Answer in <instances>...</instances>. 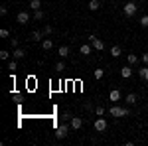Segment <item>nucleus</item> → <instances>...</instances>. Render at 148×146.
<instances>
[{
    "label": "nucleus",
    "mask_w": 148,
    "mask_h": 146,
    "mask_svg": "<svg viewBox=\"0 0 148 146\" xmlns=\"http://www.w3.org/2000/svg\"><path fill=\"white\" fill-rule=\"evenodd\" d=\"M16 20H18V24H22V26H24V24H28L30 20H32V16H30V14H28L26 10H22V12H18Z\"/></svg>",
    "instance_id": "nucleus-4"
},
{
    "label": "nucleus",
    "mask_w": 148,
    "mask_h": 146,
    "mask_svg": "<svg viewBox=\"0 0 148 146\" xmlns=\"http://www.w3.org/2000/svg\"><path fill=\"white\" fill-rule=\"evenodd\" d=\"M142 61H144V63L148 65V51H146V53H142Z\"/></svg>",
    "instance_id": "nucleus-33"
},
{
    "label": "nucleus",
    "mask_w": 148,
    "mask_h": 146,
    "mask_svg": "<svg viewBox=\"0 0 148 146\" xmlns=\"http://www.w3.org/2000/svg\"><path fill=\"white\" fill-rule=\"evenodd\" d=\"M109 114H111V117H116V119H121V117H128L130 111H128L126 107H119V105H114V107L109 109Z\"/></svg>",
    "instance_id": "nucleus-1"
},
{
    "label": "nucleus",
    "mask_w": 148,
    "mask_h": 146,
    "mask_svg": "<svg viewBox=\"0 0 148 146\" xmlns=\"http://www.w3.org/2000/svg\"><path fill=\"white\" fill-rule=\"evenodd\" d=\"M10 44H12V47H18V40L16 38H10Z\"/></svg>",
    "instance_id": "nucleus-32"
},
{
    "label": "nucleus",
    "mask_w": 148,
    "mask_h": 146,
    "mask_svg": "<svg viewBox=\"0 0 148 146\" xmlns=\"http://www.w3.org/2000/svg\"><path fill=\"white\" fill-rule=\"evenodd\" d=\"M69 128H71V124H65V123H61L59 126L56 128V136L61 140V138H65V136L69 134Z\"/></svg>",
    "instance_id": "nucleus-3"
},
{
    "label": "nucleus",
    "mask_w": 148,
    "mask_h": 146,
    "mask_svg": "<svg viewBox=\"0 0 148 146\" xmlns=\"http://www.w3.org/2000/svg\"><path fill=\"white\" fill-rule=\"evenodd\" d=\"M69 124H71L73 130H79L81 126H83V119H81V117H73V119L69 121Z\"/></svg>",
    "instance_id": "nucleus-6"
},
{
    "label": "nucleus",
    "mask_w": 148,
    "mask_h": 146,
    "mask_svg": "<svg viewBox=\"0 0 148 146\" xmlns=\"http://www.w3.org/2000/svg\"><path fill=\"white\" fill-rule=\"evenodd\" d=\"M121 77L123 79H130L132 77V69H130V65H125V67L121 69Z\"/></svg>",
    "instance_id": "nucleus-9"
},
{
    "label": "nucleus",
    "mask_w": 148,
    "mask_h": 146,
    "mask_svg": "<svg viewBox=\"0 0 148 146\" xmlns=\"http://www.w3.org/2000/svg\"><path fill=\"white\" fill-rule=\"evenodd\" d=\"M95 130H97V132L107 130V121H105V119H97V121H95Z\"/></svg>",
    "instance_id": "nucleus-7"
},
{
    "label": "nucleus",
    "mask_w": 148,
    "mask_h": 146,
    "mask_svg": "<svg viewBox=\"0 0 148 146\" xmlns=\"http://www.w3.org/2000/svg\"><path fill=\"white\" fill-rule=\"evenodd\" d=\"M34 20H44V10H42V8L34 12Z\"/></svg>",
    "instance_id": "nucleus-20"
},
{
    "label": "nucleus",
    "mask_w": 148,
    "mask_h": 146,
    "mask_svg": "<svg viewBox=\"0 0 148 146\" xmlns=\"http://www.w3.org/2000/svg\"><path fill=\"white\" fill-rule=\"evenodd\" d=\"M8 69H12V71H16V69H18V63H16V61L12 59L10 63H8Z\"/></svg>",
    "instance_id": "nucleus-28"
},
{
    "label": "nucleus",
    "mask_w": 148,
    "mask_h": 146,
    "mask_svg": "<svg viewBox=\"0 0 148 146\" xmlns=\"http://www.w3.org/2000/svg\"><path fill=\"white\" fill-rule=\"evenodd\" d=\"M28 8H30V10H40V8H42V0H30V6H28Z\"/></svg>",
    "instance_id": "nucleus-13"
},
{
    "label": "nucleus",
    "mask_w": 148,
    "mask_h": 146,
    "mask_svg": "<svg viewBox=\"0 0 148 146\" xmlns=\"http://www.w3.org/2000/svg\"><path fill=\"white\" fill-rule=\"evenodd\" d=\"M144 81H146V83H148V73H146V77H144Z\"/></svg>",
    "instance_id": "nucleus-34"
},
{
    "label": "nucleus",
    "mask_w": 148,
    "mask_h": 146,
    "mask_svg": "<svg viewBox=\"0 0 148 146\" xmlns=\"http://www.w3.org/2000/svg\"><path fill=\"white\" fill-rule=\"evenodd\" d=\"M69 56V47L67 45H59V57H67Z\"/></svg>",
    "instance_id": "nucleus-19"
},
{
    "label": "nucleus",
    "mask_w": 148,
    "mask_h": 146,
    "mask_svg": "<svg viewBox=\"0 0 148 146\" xmlns=\"http://www.w3.org/2000/svg\"><path fill=\"white\" fill-rule=\"evenodd\" d=\"M95 114L103 117V114H105V107H97V109H95Z\"/></svg>",
    "instance_id": "nucleus-29"
},
{
    "label": "nucleus",
    "mask_w": 148,
    "mask_h": 146,
    "mask_svg": "<svg viewBox=\"0 0 148 146\" xmlns=\"http://www.w3.org/2000/svg\"><path fill=\"white\" fill-rule=\"evenodd\" d=\"M109 101H113V103L121 101V91H119V89H113L111 93H109Z\"/></svg>",
    "instance_id": "nucleus-11"
},
{
    "label": "nucleus",
    "mask_w": 148,
    "mask_h": 146,
    "mask_svg": "<svg viewBox=\"0 0 148 146\" xmlns=\"http://www.w3.org/2000/svg\"><path fill=\"white\" fill-rule=\"evenodd\" d=\"M87 6H89V10H91V12H95V10H99V8H101V2H99V0H89V4H87Z\"/></svg>",
    "instance_id": "nucleus-14"
},
{
    "label": "nucleus",
    "mask_w": 148,
    "mask_h": 146,
    "mask_svg": "<svg viewBox=\"0 0 148 146\" xmlns=\"http://www.w3.org/2000/svg\"><path fill=\"white\" fill-rule=\"evenodd\" d=\"M12 57H14V59H22V57H26V51H24L22 47H14V51H12Z\"/></svg>",
    "instance_id": "nucleus-10"
},
{
    "label": "nucleus",
    "mask_w": 148,
    "mask_h": 146,
    "mask_svg": "<svg viewBox=\"0 0 148 146\" xmlns=\"http://www.w3.org/2000/svg\"><path fill=\"white\" fill-rule=\"evenodd\" d=\"M8 57H10V53H8L6 49H2V51H0V59H4V61H6Z\"/></svg>",
    "instance_id": "nucleus-26"
},
{
    "label": "nucleus",
    "mask_w": 148,
    "mask_h": 146,
    "mask_svg": "<svg viewBox=\"0 0 148 146\" xmlns=\"http://www.w3.org/2000/svg\"><path fill=\"white\" fill-rule=\"evenodd\" d=\"M89 42H91V45L95 47V49H99V51H101L103 47H105V44H103V40H99L97 36H89Z\"/></svg>",
    "instance_id": "nucleus-5"
},
{
    "label": "nucleus",
    "mask_w": 148,
    "mask_h": 146,
    "mask_svg": "<svg viewBox=\"0 0 148 146\" xmlns=\"http://www.w3.org/2000/svg\"><path fill=\"white\" fill-rule=\"evenodd\" d=\"M126 61H128V65H134V63H138V56L136 53H128L126 56Z\"/></svg>",
    "instance_id": "nucleus-18"
},
{
    "label": "nucleus",
    "mask_w": 148,
    "mask_h": 146,
    "mask_svg": "<svg viewBox=\"0 0 148 146\" xmlns=\"http://www.w3.org/2000/svg\"><path fill=\"white\" fill-rule=\"evenodd\" d=\"M79 53H81V56H89V53H91V45H89V44H83L79 47Z\"/></svg>",
    "instance_id": "nucleus-17"
},
{
    "label": "nucleus",
    "mask_w": 148,
    "mask_h": 146,
    "mask_svg": "<svg viewBox=\"0 0 148 146\" xmlns=\"http://www.w3.org/2000/svg\"><path fill=\"white\" fill-rule=\"evenodd\" d=\"M71 119H73V117H71L69 112H63V114H61V121H63V123H67V121H71Z\"/></svg>",
    "instance_id": "nucleus-24"
},
{
    "label": "nucleus",
    "mask_w": 148,
    "mask_h": 146,
    "mask_svg": "<svg viewBox=\"0 0 148 146\" xmlns=\"http://www.w3.org/2000/svg\"><path fill=\"white\" fill-rule=\"evenodd\" d=\"M56 69H59V71H63V69H65V63H63V61H59V63L56 65Z\"/></svg>",
    "instance_id": "nucleus-30"
},
{
    "label": "nucleus",
    "mask_w": 148,
    "mask_h": 146,
    "mask_svg": "<svg viewBox=\"0 0 148 146\" xmlns=\"http://www.w3.org/2000/svg\"><path fill=\"white\" fill-rule=\"evenodd\" d=\"M0 38H10V32H8L6 28H2V30H0Z\"/></svg>",
    "instance_id": "nucleus-25"
},
{
    "label": "nucleus",
    "mask_w": 148,
    "mask_h": 146,
    "mask_svg": "<svg viewBox=\"0 0 148 146\" xmlns=\"http://www.w3.org/2000/svg\"><path fill=\"white\" fill-rule=\"evenodd\" d=\"M111 56H113V57H121V56H123L121 45H113V47H111Z\"/></svg>",
    "instance_id": "nucleus-16"
},
{
    "label": "nucleus",
    "mask_w": 148,
    "mask_h": 146,
    "mask_svg": "<svg viewBox=\"0 0 148 146\" xmlns=\"http://www.w3.org/2000/svg\"><path fill=\"white\" fill-rule=\"evenodd\" d=\"M146 73H148V67H140V69H138V75H140L142 79L146 77Z\"/></svg>",
    "instance_id": "nucleus-23"
},
{
    "label": "nucleus",
    "mask_w": 148,
    "mask_h": 146,
    "mask_svg": "<svg viewBox=\"0 0 148 146\" xmlns=\"http://www.w3.org/2000/svg\"><path fill=\"white\" fill-rule=\"evenodd\" d=\"M136 10H138L136 2H126L125 6H123V14H125L126 18H132V16L136 14Z\"/></svg>",
    "instance_id": "nucleus-2"
},
{
    "label": "nucleus",
    "mask_w": 148,
    "mask_h": 146,
    "mask_svg": "<svg viewBox=\"0 0 148 146\" xmlns=\"http://www.w3.org/2000/svg\"><path fill=\"white\" fill-rule=\"evenodd\" d=\"M30 40H32V42H42V40H44V32L34 30V32H32V36H30Z\"/></svg>",
    "instance_id": "nucleus-12"
},
{
    "label": "nucleus",
    "mask_w": 148,
    "mask_h": 146,
    "mask_svg": "<svg viewBox=\"0 0 148 146\" xmlns=\"http://www.w3.org/2000/svg\"><path fill=\"white\" fill-rule=\"evenodd\" d=\"M51 32H53V28H51V26H44V36H49Z\"/></svg>",
    "instance_id": "nucleus-27"
},
{
    "label": "nucleus",
    "mask_w": 148,
    "mask_h": 146,
    "mask_svg": "<svg viewBox=\"0 0 148 146\" xmlns=\"http://www.w3.org/2000/svg\"><path fill=\"white\" fill-rule=\"evenodd\" d=\"M126 103H128V105H136L138 103L136 93H128V95H126Z\"/></svg>",
    "instance_id": "nucleus-15"
},
{
    "label": "nucleus",
    "mask_w": 148,
    "mask_h": 146,
    "mask_svg": "<svg viewBox=\"0 0 148 146\" xmlns=\"http://www.w3.org/2000/svg\"><path fill=\"white\" fill-rule=\"evenodd\" d=\"M138 22H140V26H142V28H148V14H144Z\"/></svg>",
    "instance_id": "nucleus-22"
},
{
    "label": "nucleus",
    "mask_w": 148,
    "mask_h": 146,
    "mask_svg": "<svg viewBox=\"0 0 148 146\" xmlns=\"http://www.w3.org/2000/svg\"><path fill=\"white\" fill-rule=\"evenodd\" d=\"M0 14L6 16V14H8V8H6V6H0Z\"/></svg>",
    "instance_id": "nucleus-31"
},
{
    "label": "nucleus",
    "mask_w": 148,
    "mask_h": 146,
    "mask_svg": "<svg viewBox=\"0 0 148 146\" xmlns=\"http://www.w3.org/2000/svg\"><path fill=\"white\" fill-rule=\"evenodd\" d=\"M103 75H105L103 69H95V71H93V77H95V79H103Z\"/></svg>",
    "instance_id": "nucleus-21"
},
{
    "label": "nucleus",
    "mask_w": 148,
    "mask_h": 146,
    "mask_svg": "<svg viewBox=\"0 0 148 146\" xmlns=\"http://www.w3.org/2000/svg\"><path fill=\"white\" fill-rule=\"evenodd\" d=\"M42 49H44V51H49V49H53V42H51L49 38H44V40H42Z\"/></svg>",
    "instance_id": "nucleus-8"
}]
</instances>
